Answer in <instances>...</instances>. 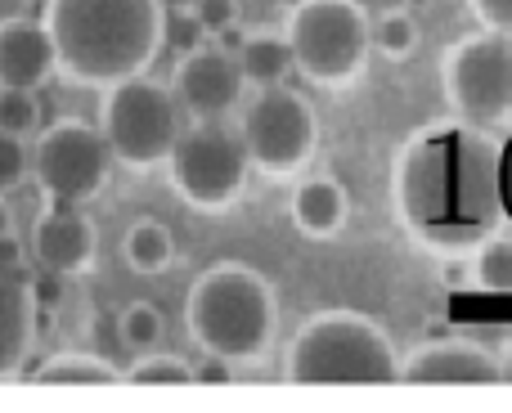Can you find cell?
<instances>
[{"mask_svg": "<svg viewBox=\"0 0 512 413\" xmlns=\"http://www.w3.org/2000/svg\"><path fill=\"white\" fill-rule=\"evenodd\" d=\"M391 194L405 229L432 252H477L508 220L499 189V140L459 117L423 126L400 144Z\"/></svg>", "mask_w": 512, "mask_h": 413, "instance_id": "obj_1", "label": "cell"}, {"mask_svg": "<svg viewBox=\"0 0 512 413\" xmlns=\"http://www.w3.org/2000/svg\"><path fill=\"white\" fill-rule=\"evenodd\" d=\"M59 72L77 86H113L140 77L162 45L158 0H45Z\"/></svg>", "mask_w": 512, "mask_h": 413, "instance_id": "obj_2", "label": "cell"}, {"mask_svg": "<svg viewBox=\"0 0 512 413\" xmlns=\"http://www.w3.org/2000/svg\"><path fill=\"white\" fill-rule=\"evenodd\" d=\"M185 328L203 355L230 364H256L279 333V297L261 270L221 261L194 279L185 297Z\"/></svg>", "mask_w": 512, "mask_h": 413, "instance_id": "obj_3", "label": "cell"}, {"mask_svg": "<svg viewBox=\"0 0 512 413\" xmlns=\"http://www.w3.org/2000/svg\"><path fill=\"white\" fill-rule=\"evenodd\" d=\"M283 378L301 387H328V382H355L378 387L400 382V351L387 328L373 324L360 310H319L297 328L283 355Z\"/></svg>", "mask_w": 512, "mask_h": 413, "instance_id": "obj_4", "label": "cell"}, {"mask_svg": "<svg viewBox=\"0 0 512 413\" xmlns=\"http://www.w3.org/2000/svg\"><path fill=\"white\" fill-rule=\"evenodd\" d=\"M283 36L301 77L328 90L351 86L373 54V18L360 0H297Z\"/></svg>", "mask_w": 512, "mask_h": 413, "instance_id": "obj_5", "label": "cell"}, {"mask_svg": "<svg viewBox=\"0 0 512 413\" xmlns=\"http://www.w3.org/2000/svg\"><path fill=\"white\" fill-rule=\"evenodd\" d=\"M99 131H104L113 162H122V167L131 171L167 167L180 135V104L167 86H158V81H149L140 72V77L104 86Z\"/></svg>", "mask_w": 512, "mask_h": 413, "instance_id": "obj_6", "label": "cell"}, {"mask_svg": "<svg viewBox=\"0 0 512 413\" xmlns=\"http://www.w3.org/2000/svg\"><path fill=\"white\" fill-rule=\"evenodd\" d=\"M441 90L454 117L481 131H495L512 117V36L486 32L463 36L441 59Z\"/></svg>", "mask_w": 512, "mask_h": 413, "instance_id": "obj_7", "label": "cell"}, {"mask_svg": "<svg viewBox=\"0 0 512 413\" xmlns=\"http://www.w3.org/2000/svg\"><path fill=\"white\" fill-rule=\"evenodd\" d=\"M248 149L239 135H230L216 122H194L176 135V149L167 158L171 189L185 198L194 211H230L248 189Z\"/></svg>", "mask_w": 512, "mask_h": 413, "instance_id": "obj_8", "label": "cell"}, {"mask_svg": "<svg viewBox=\"0 0 512 413\" xmlns=\"http://www.w3.org/2000/svg\"><path fill=\"white\" fill-rule=\"evenodd\" d=\"M239 140L248 149L252 171H265L274 180L297 176V171L310 167V158L319 149L315 108L288 86L256 90V99L243 108Z\"/></svg>", "mask_w": 512, "mask_h": 413, "instance_id": "obj_9", "label": "cell"}, {"mask_svg": "<svg viewBox=\"0 0 512 413\" xmlns=\"http://www.w3.org/2000/svg\"><path fill=\"white\" fill-rule=\"evenodd\" d=\"M113 153L99 126H86L77 117L36 131L32 144V180L45 203H90L108 185Z\"/></svg>", "mask_w": 512, "mask_h": 413, "instance_id": "obj_10", "label": "cell"}, {"mask_svg": "<svg viewBox=\"0 0 512 413\" xmlns=\"http://www.w3.org/2000/svg\"><path fill=\"white\" fill-rule=\"evenodd\" d=\"M243 86L248 81L239 72V59L225 54L216 41L180 54L176 77H171V95H176L180 113H189L194 122H221L243 99Z\"/></svg>", "mask_w": 512, "mask_h": 413, "instance_id": "obj_11", "label": "cell"}, {"mask_svg": "<svg viewBox=\"0 0 512 413\" xmlns=\"http://www.w3.org/2000/svg\"><path fill=\"white\" fill-rule=\"evenodd\" d=\"M36 292H41V283L27 270L14 234H5L0 238V378L18 369L27 342L36 337V315H41Z\"/></svg>", "mask_w": 512, "mask_h": 413, "instance_id": "obj_12", "label": "cell"}, {"mask_svg": "<svg viewBox=\"0 0 512 413\" xmlns=\"http://www.w3.org/2000/svg\"><path fill=\"white\" fill-rule=\"evenodd\" d=\"M400 382H459V387H495L504 382L499 355L468 337H441L400 355Z\"/></svg>", "mask_w": 512, "mask_h": 413, "instance_id": "obj_13", "label": "cell"}, {"mask_svg": "<svg viewBox=\"0 0 512 413\" xmlns=\"http://www.w3.org/2000/svg\"><path fill=\"white\" fill-rule=\"evenodd\" d=\"M32 252L54 279H77L95 265L99 252L95 220L86 211H77V203H45L41 220L32 229Z\"/></svg>", "mask_w": 512, "mask_h": 413, "instance_id": "obj_14", "label": "cell"}, {"mask_svg": "<svg viewBox=\"0 0 512 413\" xmlns=\"http://www.w3.org/2000/svg\"><path fill=\"white\" fill-rule=\"evenodd\" d=\"M54 72H59V54H54L45 18L41 23L36 18H5L0 23V86L41 90Z\"/></svg>", "mask_w": 512, "mask_h": 413, "instance_id": "obj_15", "label": "cell"}, {"mask_svg": "<svg viewBox=\"0 0 512 413\" xmlns=\"http://www.w3.org/2000/svg\"><path fill=\"white\" fill-rule=\"evenodd\" d=\"M288 216L297 225V234L306 238H333L342 234L346 216H351V198H346V185L333 176H306L297 189H292Z\"/></svg>", "mask_w": 512, "mask_h": 413, "instance_id": "obj_16", "label": "cell"}, {"mask_svg": "<svg viewBox=\"0 0 512 413\" xmlns=\"http://www.w3.org/2000/svg\"><path fill=\"white\" fill-rule=\"evenodd\" d=\"M234 59H239L243 81L256 90L288 86V77L297 72V59H292V45L283 32H248V41Z\"/></svg>", "mask_w": 512, "mask_h": 413, "instance_id": "obj_17", "label": "cell"}, {"mask_svg": "<svg viewBox=\"0 0 512 413\" xmlns=\"http://www.w3.org/2000/svg\"><path fill=\"white\" fill-rule=\"evenodd\" d=\"M122 256L135 274H162L171 261H176V238L162 220H135L122 234Z\"/></svg>", "mask_w": 512, "mask_h": 413, "instance_id": "obj_18", "label": "cell"}, {"mask_svg": "<svg viewBox=\"0 0 512 413\" xmlns=\"http://www.w3.org/2000/svg\"><path fill=\"white\" fill-rule=\"evenodd\" d=\"M32 382H41V387H50V382H122V369L86 351H59L45 364H36Z\"/></svg>", "mask_w": 512, "mask_h": 413, "instance_id": "obj_19", "label": "cell"}, {"mask_svg": "<svg viewBox=\"0 0 512 413\" xmlns=\"http://www.w3.org/2000/svg\"><path fill=\"white\" fill-rule=\"evenodd\" d=\"M418 41H423V32H418V18L409 9H387V14L373 18V54H382V59H409Z\"/></svg>", "mask_w": 512, "mask_h": 413, "instance_id": "obj_20", "label": "cell"}, {"mask_svg": "<svg viewBox=\"0 0 512 413\" xmlns=\"http://www.w3.org/2000/svg\"><path fill=\"white\" fill-rule=\"evenodd\" d=\"M117 337H122L126 351L144 355V351H158L162 337H167V319L153 301H131V306L117 315Z\"/></svg>", "mask_w": 512, "mask_h": 413, "instance_id": "obj_21", "label": "cell"}, {"mask_svg": "<svg viewBox=\"0 0 512 413\" xmlns=\"http://www.w3.org/2000/svg\"><path fill=\"white\" fill-rule=\"evenodd\" d=\"M472 283H477L481 292H499V297H508L512 292V243L490 234L486 243L477 247V256H472Z\"/></svg>", "mask_w": 512, "mask_h": 413, "instance_id": "obj_22", "label": "cell"}, {"mask_svg": "<svg viewBox=\"0 0 512 413\" xmlns=\"http://www.w3.org/2000/svg\"><path fill=\"white\" fill-rule=\"evenodd\" d=\"M122 378L140 382V387H189V382H194V364L180 360V355H167V351H144Z\"/></svg>", "mask_w": 512, "mask_h": 413, "instance_id": "obj_23", "label": "cell"}, {"mask_svg": "<svg viewBox=\"0 0 512 413\" xmlns=\"http://www.w3.org/2000/svg\"><path fill=\"white\" fill-rule=\"evenodd\" d=\"M0 131L23 135V140H32L41 131V99H36V90L0 86Z\"/></svg>", "mask_w": 512, "mask_h": 413, "instance_id": "obj_24", "label": "cell"}, {"mask_svg": "<svg viewBox=\"0 0 512 413\" xmlns=\"http://www.w3.org/2000/svg\"><path fill=\"white\" fill-rule=\"evenodd\" d=\"M27 176H32V144H27L23 135L0 131V198L23 189Z\"/></svg>", "mask_w": 512, "mask_h": 413, "instance_id": "obj_25", "label": "cell"}, {"mask_svg": "<svg viewBox=\"0 0 512 413\" xmlns=\"http://www.w3.org/2000/svg\"><path fill=\"white\" fill-rule=\"evenodd\" d=\"M207 41H212V36L198 23L194 9H167V14H162V45H167L171 54H189Z\"/></svg>", "mask_w": 512, "mask_h": 413, "instance_id": "obj_26", "label": "cell"}, {"mask_svg": "<svg viewBox=\"0 0 512 413\" xmlns=\"http://www.w3.org/2000/svg\"><path fill=\"white\" fill-rule=\"evenodd\" d=\"M468 9L486 32L512 36V0H468Z\"/></svg>", "mask_w": 512, "mask_h": 413, "instance_id": "obj_27", "label": "cell"}, {"mask_svg": "<svg viewBox=\"0 0 512 413\" xmlns=\"http://www.w3.org/2000/svg\"><path fill=\"white\" fill-rule=\"evenodd\" d=\"M194 14L207 27V36H216L221 27L239 23V0H194Z\"/></svg>", "mask_w": 512, "mask_h": 413, "instance_id": "obj_28", "label": "cell"}, {"mask_svg": "<svg viewBox=\"0 0 512 413\" xmlns=\"http://www.w3.org/2000/svg\"><path fill=\"white\" fill-rule=\"evenodd\" d=\"M230 378H234V364L221 360V355H207V360L194 369V382H212V387L216 382H230Z\"/></svg>", "mask_w": 512, "mask_h": 413, "instance_id": "obj_29", "label": "cell"}, {"mask_svg": "<svg viewBox=\"0 0 512 413\" xmlns=\"http://www.w3.org/2000/svg\"><path fill=\"white\" fill-rule=\"evenodd\" d=\"M499 189H504V216L512 220V140L499 144Z\"/></svg>", "mask_w": 512, "mask_h": 413, "instance_id": "obj_30", "label": "cell"}, {"mask_svg": "<svg viewBox=\"0 0 512 413\" xmlns=\"http://www.w3.org/2000/svg\"><path fill=\"white\" fill-rule=\"evenodd\" d=\"M243 41H248V32H243L239 23H230V27H221V32H216V45H221L225 54H239Z\"/></svg>", "mask_w": 512, "mask_h": 413, "instance_id": "obj_31", "label": "cell"}, {"mask_svg": "<svg viewBox=\"0 0 512 413\" xmlns=\"http://www.w3.org/2000/svg\"><path fill=\"white\" fill-rule=\"evenodd\" d=\"M472 279V265H450V270H445V283H450V288H459V283H468Z\"/></svg>", "mask_w": 512, "mask_h": 413, "instance_id": "obj_32", "label": "cell"}, {"mask_svg": "<svg viewBox=\"0 0 512 413\" xmlns=\"http://www.w3.org/2000/svg\"><path fill=\"white\" fill-rule=\"evenodd\" d=\"M5 234H14V211H9V203L0 198V238Z\"/></svg>", "mask_w": 512, "mask_h": 413, "instance_id": "obj_33", "label": "cell"}, {"mask_svg": "<svg viewBox=\"0 0 512 413\" xmlns=\"http://www.w3.org/2000/svg\"><path fill=\"white\" fill-rule=\"evenodd\" d=\"M499 369H504V382H512V337H508L504 351H499Z\"/></svg>", "mask_w": 512, "mask_h": 413, "instance_id": "obj_34", "label": "cell"}, {"mask_svg": "<svg viewBox=\"0 0 512 413\" xmlns=\"http://www.w3.org/2000/svg\"><path fill=\"white\" fill-rule=\"evenodd\" d=\"M162 5V14H167V9H194V0H158Z\"/></svg>", "mask_w": 512, "mask_h": 413, "instance_id": "obj_35", "label": "cell"}]
</instances>
